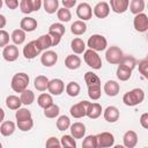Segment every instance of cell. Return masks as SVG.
<instances>
[{"label": "cell", "instance_id": "1", "mask_svg": "<svg viewBox=\"0 0 148 148\" xmlns=\"http://www.w3.org/2000/svg\"><path fill=\"white\" fill-rule=\"evenodd\" d=\"M84 82L88 87V96L92 101H97L101 98V79L92 72H87L84 74Z\"/></svg>", "mask_w": 148, "mask_h": 148}, {"label": "cell", "instance_id": "2", "mask_svg": "<svg viewBox=\"0 0 148 148\" xmlns=\"http://www.w3.org/2000/svg\"><path fill=\"white\" fill-rule=\"evenodd\" d=\"M145 99V91L141 88H134L123 96V102L127 106H135L142 103Z\"/></svg>", "mask_w": 148, "mask_h": 148}, {"label": "cell", "instance_id": "3", "mask_svg": "<svg viewBox=\"0 0 148 148\" xmlns=\"http://www.w3.org/2000/svg\"><path fill=\"white\" fill-rule=\"evenodd\" d=\"M28 84H29V75L23 72L16 73L12 77V81H10L12 89L15 92H20V94L28 88Z\"/></svg>", "mask_w": 148, "mask_h": 148}, {"label": "cell", "instance_id": "4", "mask_svg": "<svg viewBox=\"0 0 148 148\" xmlns=\"http://www.w3.org/2000/svg\"><path fill=\"white\" fill-rule=\"evenodd\" d=\"M87 45H88V47L90 50H92L95 52L104 51L108 47V40H106V38L104 36L98 35V34H95V35H91L88 38Z\"/></svg>", "mask_w": 148, "mask_h": 148}, {"label": "cell", "instance_id": "5", "mask_svg": "<svg viewBox=\"0 0 148 148\" xmlns=\"http://www.w3.org/2000/svg\"><path fill=\"white\" fill-rule=\"evenodd\" d=\"M83 59H84V62L89 67H91L92 69H101L102 68V59L97 52L88 49L83 52Z\"/></svg>", "mask_w": 148, "mask_h": 148}, {"label": "cell", "instance_id": "6", "mask_svg": "<svg viewBox=\"0 0 148 148\" xmlns=\"http://www.w3.org/2000/svg\"><path fill=\"white\" fill-rule=\"evenodd\" d=\"M66 29L62 23H52L49 28V36L52 39V46H56L60 43L61 37L64 36Z\"/></svg>", "mask_w": 148, "mask_h": 148}, {"label": "cell", "instance_id": "7", "mask_svg": "<svg viewBox=\"0 0 148 148\" xmlns=\"http://www.w3.org/2000/svg\"><path fill=\"white\" fill-rule=\"evenodd\" d=\"M123 57H124V53L118 46H110L105 52L106 61L110 62L111 65H119Z\"/></svg>", "mask_w": 148, "mask_h": 148}, {"label": "cell", "instance_id": "8", "mask_svg": "<svg viewBox=\"0 0 148 148\" xmlns=\"http://www.w3.org/2000/svg\"><path fill=\"white\" fill-rule=\"evenodd\" d=\"M89 104L90 102L88 101H81L74 105L71 106L69 109V113L72 117L79 119V118H82V117H86L87 116V111H88V108H89Z\"/></svg>", "mask_w": 148, "mask_h": 148}, {"label": "cell", "instance_id": "9", "mask_svg": "<svg viewBox=\"0 0 148 148\" xmlns=\"http://www.w3.org/2000/svg\"><path fill=\"white\" fill-rule=\"evenodd\" d=\"M97 148H110L114 143V136L110 132H102L96 135Z\"/></svg>", "mask_w": 148, "mask_h": 148}, {"label": "cell", "instance_id": "10", "mask_svg": "<svg viewBox=\"0 0 148 148\" xmlns=\"http://www.w3.org/2000/svg\"><path fill=\"white\" fill-rule=\"evenodd\" d=\"M76 15L80 21H88L92 16V9L88 2H81L76 7Z\"/></svg>", "mask_w": 148, "mask_h": 148}, {"label": "cell", "instance_id": "11", "mask_svg": "<svg viewBox=\"0 0 148 148\" xmlns=\"http://www.w3.org/2000/svg\"><path fill=\"white\" fill-rule=\"evenodd\" d=\"M133 25H134V29L136 31L146 32L148 30V16L145 13L135 15L134 20H133Z\"/></svg>", "mask_w": 148, "mask_h": 148}, {"label": "cell", "instance_id": "12", "mask_svg": "<svg viewBox=\"0 0 148 148\" xmlns=\"http://www.w3.org/2000/svg\"><path fill=\"white\" fill-rule=\"evenodd\" d=\"M47 90L50 92V95H56V96H59L64 92L65 90V83L62 80L60 79H52L49 81V84H47Z\"/></svg>", "mask_w": 148, "mask_h": 148}, {"label": "cell", "instance_id": "13", "mask_svg": "<svg viewBox=\"0 0 148 148\" xmlns=\"http://www.w3.org/2000/svg\"><path fill=\"white\" fill-rule=\"evenodd\" d=\"M57 61H58V54L54 51L47 50V51H44L40 56V62L45 67H52L57 64Z\"/></svg>", "mask_w": 148, "mask_h": 148}, {"label": "cell", "instance_id": "14", "mask_svg": "<svg viewBox=\"0 0 148 148\" xmlns=\"http://www.w3.org/2000/svg\"><path fill=\"white\" fill-rule=\"evenodd\" d=\"M2 57L6 61L13 62L18 58V49L14 44H8L2 50Z\"/></svg>", "mask_w": 148, "mask_h": 148}, {"label": "cell", "instance_id": "15", "mask_svg": "<svg viewBox=\"0 0 148 148\" xmlns=\"http://www.w3.org/2000/svg\"><path fill=\"white\" fill-rule=\"evenodd\" d=\"M35 44H36L37 50H38L39 53H40L42 51H47V50L52 46V39H51V37L49 36V34L42 35V36H39V37L35 40Z\"/></svg>", "mask_w": 148, "mask_h": 148}, {"label": "cell", "instance_id": "16", "mask_svg": "<svg viewBox=\"0 0 148 148\" xmlns=\"http://www.w3.org/2000/svg\"><path fill=\"white\" fill-rule=\"evenodd\" d=\"M110 14V7L109 3L105 1H99L94 7V15L98 18H105Z\"/></svg>", "mask_w": 148, "mask_h": 148}, {"label": "cell", "instance_id": "17", "mask_svg": "<svg viewBox=\"0 0 148 148\" xmlns=\"http://www.w3.org/2000/svg\"><path fill=\"white\" fill-rule=\"evenodd\" d=\"M128 0H111L109 3V7H111V10L117 14H123L128 9Z\"/></svg>", "mask_w": 148, "mask_h": 148}, {"label": "cell", "instance_id": "18", "mask_svg": "<svg viewBox=\"0 0 148 148\" xmlns=\"http://www.w3.org/2000/svg\"><path fill=\"white\" fill-rule=\"evenodd\" d=\"M104 92L109 96V97H114L119 94V90H120V86L117 81L114 80H109L104 83Z\"/></svg>", "mask_w": 148, "mask_h": 148}, {"label": "cell", "instance_id": "19", "mask_svg": "<svg viewBox=\"0 0 148 148\" xmlns=\"http://www.w3.org/2000/svg\"><path fill=\"white\" fill-rule=\"evenodd\" d=\"M37 28V21L34 17L25 16L21 20L20 22V29L23 30L24 32H31Z\"/></svg>", "mask_w": 148, "mask_h": 148}, {"label": "cell", "instance_id": "20", "mask_svg": "<svg viewBox=\"0 0 148 148\" xmlns=\"http://www.w3.org/2000/svg\"><path fill=\"white\" fill-rule=\"evenodd\" d=\"M69 130H71V135L74 139H82L86 135V126H84V124H82L80 121L71 124Z\"/></svg>", "mask_w": 148, "mask_h": 148}, {"label": "cell", "instance_id": "21", "mask_svg": "<svg viewBox=\"0 0 148 148\" xmlns=\"http://www.w3.org/2000/svg\"><path fill=\"white\" fill-rule=\"evenodd\" d=\"M123 142L126 148H134L138 143V134L135 131H127L123 136Z\"/></svg>", "mask_w": 148, "mask_h": 148}, {"label": "cell", "instance_id": "22", "mask_svg": "<svg viewBox=\"0 0 148 148\" xmlns=\"http://www.w3.org/2000/svg\"><path fill=\"white\" fill-rule=\"evenodd\" d=\"M103 116H104V119H105L108 123H116V121L119 119L120 113H119L118 108H116V106H113V105H110V106H108V108L104 110Z\"/></svg>", "mask_w": 148, "mask_h": 148}, {"label": "cell", "instance_id": "23", "mask_svg": "<svg viewBox=\"0 0 148 148\" xmlns=\"http://www.w3.org/2000/svg\"><path fill=\"white\" fill-rule=\"evenodd\" d=\"M38 54H39V51H38V50H37V47H36L35 40L29 42V43H28V44H25V46L23 47V56H24V58H25V59L31 60V59L36 58Z\"/></svg>", "mask_w": 148, "mask_h": 148}, {"label": "cell", "instance_id": "24", "mask_svg": "<svg viewBox=\"0 0 148 148\" xmlns=\"http://www.w3.org/2000/svg\"><path fill=\"white\" fill-rule=\"evenodd\" d=\"M65 66L68 69H72V71L80 68V66H81V58L79 56H76V54H69L65 59Z\"/></svg>", "mask_w": 148, "mask_h": 148}, {"label": "cell", "instance_id": "25", "mask_svg": "<svg viewBox=\"0 0 148 148\" xmlns=\"http://www.w3.org/2000/svg\"><path fill=\"white\" fill-rule=\"evenodd\" d=\"M102 114V105L99 103H90L88 111H87V117L90 119H97Z\"/></svg>", "mask_w": 148, "mask_h": 148}, {"label": "cell", "instance_id": "26", "mask_svg": "<svg viewBox=\"0 0 148 148\" xmlns=\"http://www.w3.org/2000/svg\"><path fill=\"white\" fill-rule=\"evenodd\" d=\"M16 130V125L15 123L10 121V120H6V121H2L1 125H0V133L3 135V136H9L12 135Z\"/></svg>", "mask_w": 148, "mask_h": 148}, {"label": "cell", "instance_id": "27", "mask_svg": "<svg viewBox=\"0 0 148 148\" xmlns=\"http://www.w3.org/2000/svg\"><path fill=\"white\" fill-rule=\"evenodd\" d=\"M71 31L73 35L75 36H80V35H83L86 31H87V24L83 22V21H74L71 25Z\"/></svg>", "mask_w": 148, "mask_h": 148}, {"label": "cell", "instance_id": "28", "mask_svg": "<svg viewBox=\"0 0 148 148\" xmlns=\"http://www.w3.org/2000/svg\"><path fill=\"white\" fill-rule=\"evenodd\" d=\"M71 49L75 54H81L86 51V43L81 38L76 37L71 42Z\"/></svg>", "mask_w": 148, "mask_h": 148}, {"label": "cell", "instance_id": "29", "mask_svg": "<svg viewBox=\"0 0 148 148\" xmlns=\"http://www.w3.org/2000/svg\"><path fill=\"white\" fill-rule=\"evenodd\" d=\"M37 103H38V105H39L42 109H47L49 106H51L52 104H54L52 96H51L50 94H46V92H43V94H40V95L38 96Z\"/></svg>", "mask_w": 148, "mask_h": 148}, {"label": "cell", "instance_id": "30", "mask_svg": "<svg viewBox=\"0 0 148 148\" xmlns=\"http://www.w3.org/2000/svg\"><path fill=\"white\" fill-rule=\"evenodd\" d=\"M128 6H130L131 13L134 14V15L141 14L145 10V1L143 0H132L128 3Z\"/></svg>", "mask_w": 148, "mask_h": 148}, {"label": "cell", "instance_id": "31", "mask_svg": "<svg viewBox=\"0 0 148 148\" xmlns=\"http://www.w3.org/2000/svg\"><path fill=\"white\" fill-rule=\"evenodd\" d=\"M6 105L10 110H18L21 108L22 103H21V99H20L18 96H16V95H9L6 98Z\"/></svg>", "mask_w": 148, "mask_h": 148}, {"label": "cell", "instance_id": "32", "mask_svg": "<svg viewBox=\"0 0 148 148\" xmlns=\"http://www.w3.org/2000/svg\"><path fill=\"white\" fill-rule=\"evenodd\" d=\"M10 39L13 40L14 45H21L25 40V32L21 29H15L10 35Z\"/></svg>", "mask_w": 148, "mask_h": 148}, {"label": "cell", "instance_id": "33", "mask_svg": "<svg viewBox=\"0 0 148 148\" xmlns=\"http://www.w3.org/2000/svg\"><path fill=\"white\" fill-rule=\"evenodd\" d=\"M49 81H50V80H49L46 76H44V75H38V76L35 79V81H34V86H35V88H36L38 91H44V90L47 89Z\"/></svg>", "mask_w": 148, "mask_h": 148}, {"label": "cell", "instance_id": "34", "mask_svg": "<svg viewBox=\"0 0 148 148\" xmlns=\"http://www.w3.org/2000/svg\"><path fill=\"white\" fill-rule=\"evenodd\" d=\"M65 89H66V94H67L68 96H71V97H76V96L80 94L81 87H80V84H79L77 82L71 81V82L67 83V86H66Z\"/></svg>", "mask_w": 148, "mask_h": 148}, {"label": "cell", "instance_id": "35", "mask_svg": "<svg viewBox=\"0 0 148 148\" xmlns=\"http://www.w3.org/2000/svg\"><path fill=\"white\" fill-rule=\"evenodd\" d=\"M43 7L47 14H53L59 9V1L58 0H44Z\"/></svg>", "mask_w": 148, "mask_h": 148}, {"label": "cell", "instance_id": "36", "mask_svg": "<svg viewBox=\"0 0 148 148\" xmlns=\"http://www.w3.org/2000/svg\"><path fill=\"white\" fill-rule=\"evenodd\" d=\"M20 99H21V103L24 104V105H30L35 102V94L29 90V89H25L24 91L21 92L20 95Z\"/></svg>", "mask_w": 148, "mask_h": 148}, {"label": "cell", "instance_id": "37", "mask_svg": "<svg viewBox=\"0 0 148 148\" xmlns=\"http://www.w3.org/2000/svg\"><path fill=\"white\" fill-rule=\"evenodd\" d=\"M116 74H117V77L120 81H127L132 76V71L126 68V67H124V66H121V65H119L118 68H117Z\"/></svg>", "mask_w": 148, "mask_h": 148}, {"label": "cell", "instance_id": "38", "mask_svg": "<svg viewBox=\"0 0 148 148\" xmlns=\"http://www.w3.org/2000/svg\"><path fill=\"white\" fill-rule=\"evenodd\" d=\"M60 145L62 148H76V141L72 135H62L60 139Z\"/></svg>", "mask_w": 148, "mask_h": 148}, {"label": "cell", "instance_id": "39", "mask_svg": "<svg viewBox=\"0 0 148 148\" xmlns=\"http://www.w3.org/2000/svg\"><path fill=\"white\" fill-rule=\"evenodd\" d=\"M119 65H121V66L133 71L135 68V66H136V60H135V58L133 56H124Z\"/></svg>", "mask_w": 148, "mask_h": 148}, {"label": "cell", "instance_id": "40", "mask_svg": "<svg viewBox=\"0 0 148 148\" xmlns=\"http://www.w3.org/2000/svg\"><path fill=\"white\" fill-rule=\"evenodd\" d=\"M59 113H60V108L57 104H52L47 109H44V116L46 118H50V119H53V118L58 117Z\"/></svg>", "mask_w": 148, "mask_h": 148}, {"label": "cell", "instance_id": "41", "mask_svg": "<svg viewBox=\"0 0 148 148\" xmlns=\"http://www.w3.org/2000/svg\"><path fill=\"white\" fill-rule=\"evenodd\" d=\"M15 118H16L17 121L29 120V119H31V112L28 109H25V108H20L18 110H16Z\"/></svg>", "mask_w": 148, "mask_h": 148}, {"label": "cell", "instance_id": "42", "mask_svg": "<svg viewBox=\"0 0 148 148\" xmlns=\"http://www.w3.org/2000/svg\"><path fill=\"white\" fill-rule=\"evenodd\" d=\"M57 17L60 22H69L72 18V13L69 9H66L62 7L57 10Z\"/></svg>", "mask_w": 148, "mask_h": 148}, {"label": "cell", "instance_id": "43", "mask_svg": "<svg viewBox=\"0 0 148 148\" xmlns=\"http://www.w3.org/2000/svg\"><path fill=\"white\" fill-rule=\"evenodd\" d=\"M69 126H71V120H69V118L67 116L64 114V116H60L58 118V120H57V128L59 131H66V130L69 128Z\"/></svg>", "mask_w": 148, "mask_h": 148}, {"label": "cell", "instance_id": "44", "mask_svg": "<svg viewBox=\"0 0 148 148\" xmlns=\"http://www.w3.org/2000/svg\"><path fill=\"white\" fill-rule=\"evenodd\" d=\"M18 6H20V9L23 14H30L34 12L32 0H21Z\"/></svg>", "mask_w": 148, "mask_h": 148}, {"label": "cell", "instance_id": "45", "mask_svg": "<svg viewBox=\"0 0 148 148\" xmlns=\"http://www.w3.org/2000/svg\"><path fill=\"white\" fill-rule=\"evenodd\" d=\"M82 148H97L96 135H88L83 139Z\"/></svg>", "mask_w": 148, "mask_h": 148}, {"label": "cell", "instance_id": "46", "mask_svg": "<svg viewBox=\"0 0 148 148\" xmlns=\"http://www.w3.org/2000/svg\"><path fill=\"white\" fill-rule=\"evenodd\" d=\"M16 126L18 127L20 131H22V132H28V131H30V130L34 127V120H32V118H31V119H29V120L17 121V123H16Z\"/></svg>", "mask_w": 148, "mask_h": 148}, {"label": "cell", "instance_id": "47", "mask_svg": "<svg viewBox=\"0 0 148 148\" xmlns=\"http://www.w3.org/2000/svg\"><path fill=\"white\" fill-rule=\"evenodd\" d=\"M139 72L145 79H148V60L147 59H143L139 62Z\"/></svg>", "mask_w": 148, "mask_h": 148}, {"label": "cell", "instance_id": "48", "mask_svg": "<svg viewBox=\"0 0 148 148\" xmlns=\"http://www.w3.org/2000/svg\"><path fill=\"white\" fill-rule=\"evenodd\" d=\"M45 147L46 148H62L61 145H60V140H58L57 138L54 136H51L46 140V143H45Z\"/></svg>", "mask_w": 148, "mask_h": 148}, {"label": "cell", "instance_id": "49", "mask_svg": "<svg viewBox=\"0 0 148 148\" xmlns=\"http://www.w3.org/2000/svg\"><path fill=\"white\" fill-rule=\"evenodd\" d=\"M9 43V34L6 30H0V47L7 46Z\"/></svg>", "mask_w": 148, "mask_h": 148}, {"label": "cell", "instance_id": "50", "mask_svg": "<svg viewBox=\"0 0 148 148\" xmlns=\"http://www.w3.org/2000/svg\"><path fill=\"white\" fill-rule=\"evenodd\" d=\"M5 3L9 9H16L18 7V5H20V2L17 0H6Z\"/></svg>", "mask_w": 148, "mask_h": 148}, {"label": "cell", "instance_id": "51", "mask_svg": "<svg viewBox=\"0 0 148 148\" xmlns=\"http://www.w3.org/2000/svg\"><path fill=\"white\" fill-rule=\"evenodd\" d=\"M61 3H62V6H64V8L71 9V8H73V7L76 5V0H62Z\"/></svg>", "mask_w": 148, "mask_h": 148}, {"label": "cell", "instance_id": "52", "mask_svg": "<svg viewBox=\"0 0 148 148\" xmlns=\"http://www.w3.org/2000/svg\"><path fill=\"white\" fill-rule=\"evenodd\" d=\"M140 124H141V126L143 128H148V113L147 112H145V113L141 114V117H140Z\"/></svg>", "mask_w": 148, "mask_h": 148}, {"label": "cell", "instance_id": "53", "mask_svg": "<svg viewBox=\"0 0 148 148\" xmlns=\"http://www.w3.org/2000/svg\"><path fill=\"white\" fill-rule=\"evenodd\" d=\"M43 6V2L40 0H32V7H34V12H38L40 9V7Z\"/></svg>", "mask_w": 148, "mask_h": 148}, {"label": "cell", "instance_id": "54", "mask_svg": "<svg viewBox=\"0 0 148 148\" xmlns=\"http://www.w3.org/2000/svg\"><path fill=\"white\" fill-rule=\"evenodd\" d=\"M6 23H7V20L5 17V15L0 14V30H2V28H5Z\"/></svg>", "mask_w": 148, "mask_h": 148}, {"label": "cell", "instance_id": "55", "mask_svg": "<svg viewBox=\"0 0 148 148\" xmlns=\"http://www.w3.org/2000/svg\"><path fill=\"white\" fill-rule=\"evenodd\" d=\"M3 119H5V111L0 108V123H2Z\"/></svg>", "mask_w": 148, "mask_h": 148}, {"label": "cell", "instance_id": "56", "mask_svg": "<svg viewBox=\"0 0 148 148\" xmlns=\"http://www.w3.org/2000/svg\"><path fill=\"white\" fill-rule=\"evenodd\" d=\"M113 148H126L124 145H116V146H113Z\"/></svg>", "mask_w": 148, "mask_h": 148}, {"label": "cell", "instance_id": "57", "mask_svg": "<svg viewBox=\"0 0 148 148\" xmlns=\"http://www.w3.org/2000/svg\"><path fill=\"white\" fill-rule=\"evenodd\" d=\"M2 5H3V2H2V0H0V9H1V7H2Z\"/></svg>", "mask_w": 148, "mask_h": 148}, {"label": "cell", "instance_id": "58", "mask_svg": "<svg viewBox=\"0 0 148 148\" xmlns=\"http://www.w3.org/2000/svg\"><path fill=\"white\" fill-rule=\"evenodd\" d=\"M0 148H2V143L1 142H0Z\"/></svg>", "mask_w": 148, "mask_h": 148}, {"label": "cell", "instance_id": "59", "mask_svg": "<svg viewBox=\"0 0 148 148\" xmlns=\"http://www.w3.org/2000/svg\"><path fill=\"white\" fill-rule=\"evenodd\" d=\"M143 148H147V147H143Z\"/></svg>", "mask_w": 148, "mask_h": 148}]
</instances>
